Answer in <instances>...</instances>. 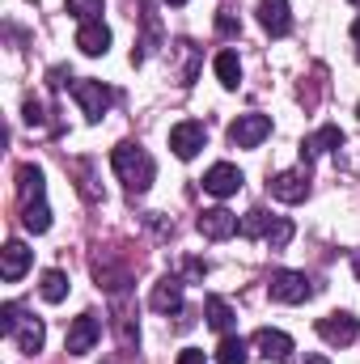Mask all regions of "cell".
Segmentation results:
<instances>
[{"label": "cell", "mask_w": 360, "mask_h": 364, "mask_svg": "<svg viewBox=\"0 0 360 364\" xmlns=\"http://www.w3.org/2000/svg\"><path fill=\"white\" fill-rule=\"evenodd\" d=\"M255 348H259L268 360H288L292 339H288L284 331H271V326H263V331H255Z\"/></svg>", "instance_id": "cell-17"}, {"label": "cell", "mask_w": 360, "mask_h": 364, "mask_svg": "<svg viewBox=\"0 0 360 364\" xmlns=\"http://www.w3.org/2000/svg\"><path fill=\"white\" fill-rule=\"evenodd\" d=\"M13 339H17V348L26 352V356H38L43 352V339H47V331H43V322L38 318H17V331H13Z\"/></svg>", "instance_id": "cell-14"}, {"label": "cell", "mask_w": 360, "mask_h": 364, "mask_svg": "<svg viewBox=\"0 0 360 364\" xmlns=\"http://www.w3.org/2000/svg\"><path fill=\"white\" fill-rule=\"evenodd\" d=\"M26 123L34 127V123H43V110H38V102L34 97H26Z\"/></svg>", "instance_id": "cell-31"}, {"label": "cell", "mask_w": 360, "mask_h": 364, "mask_svg": "<svg viewBox=\"0 0 360 364\" xmlns=\"http://www.w3.org/2000/svg\"><path fill=\"white\" fill-rule=\"evenodd\" d=\"M77 47H81L85 55H106V51H110V30H106L102 21H85V26L77 30Z\"/></svg>", "instance_id": "cell-16"}, {"label": "cell", "mask_w": 360, "mask_h": 364, "mask_svg": "<svg viewBox=\"0 0 360 364\" xmlns=\"http://www.w3.org/2000/svg\"><path fill=\"white\" fill-rule=\"evenodd\" d=\"M352 267H356V275H360V250H356V255H352Z\"/></svg>", "instance_id": "cell-35"}, {"label": "cell", "mask_w": 360, "mask_h": 364, "mask_svg": "<svg viewBox=\"0 0 360 364\" xmlns=\"http://www.w3.org/2000/svg\"><path fill=\"white\" fill-rule=\"evenodd\" d=\"M26 272H30V250H26L21 242H9V246L0 250V275H4L9 284H17Z\"/></svg>", "instance_id": "cell-15"}, {"label": "cell", "mask_w": 360, "mask_h": 364, "mask_svg": "<svg viewBox=\"0 0 360 364\" xmlns=\"http://www.w3.org/2000/svg\"><path fill=\"white\" fill-rule=\"evenodd\" d=\"M115 318H119V339H123V348H132V343H140V331L132 326V309L119 301L115 305Z\"/></svg>", "instance_id": "cell-28"}, {"label": "cell", "mask_w": 360, "mask_h": 364, "mask_svg": "<svg viewBox=\"0 0 360 364\" xmlns=\"http://www.w3.org/2000/svg\"><path fill=\"white\" fill-rule=\"evenodd\" d=\"M102 4L106 0H64V9L85 26V21H102Z\"/></svg>", "instance_id": "cell-27"}, {"label": "cell", "mask_w": 360, "mask_h": 364, "mask_svg": "<svg viewBox=\"0 0 360 364\" xmlns=\"http://www.w3.org/2000/svg\"><path fill=\"white\" fill-rule=\"evenodd\" d=\"M318 335H322L331 348H348V343H356L360 322L348 314V309H339V314H327V318H318Z\"/></svg>", "instance_id": "cell-6"}, {"label": "cell", "mask_w": 360, "mask_h": 364, "mask_svg": "<svg viewBox=\"0 0 360 364\" xmlns=\"http://www.w3.org/2000/svg\"><path fill=\"white\" fill-rule=\"evenodd\" d=\"M352 38H356V55H360V17L352 21Z\"/></svg>", "instance_id": "cell-33"}, {"label": "cell", "mask_w": 360, "mask_h": 364, "mask_svg": "<svg viewBox=\"0 0 360 364\" xmlns=\"http://www.w3.org/2000/svg\"><path fill=\"white\" fill-rule=\"evenodd\" d=\"M203 318H208V326L221 331V335H229L233 322H238V314H233V305H229L225 296H208V301H203Z\"/></svg>", "instance_id": "cell-19"}, {"label": "cell", "mask_w": 360, "mask_h": 364, "mask_svg": "<svg viewBox=\"0 0 360 364\" xmlns=\"http://www.w3.org/2000/svg\"><path fill=\"white\" fill-rule=\"evenodd\" d=\"M97 339H102V322H97L93 314H81V318H73V326H68L64 352H68V356H85V352H93Z\"/></svg>", "instance_id": "cell-7"}, {"label": "cell", "mask_w": 360, "mask_h": 364, "mask_svg": "<svg viewBox=\"0 0 360 364\" xmlns=\"http://www.w3.org/2000/svg\"><path fill=\"white\" fill-rule=\"evenodd\" d=\"M170 60H179V85H191L195 77H199V47L195 43H174L170 47Z\"/></svg>", "instance_id": "cell-18"}, {"label": "cell", "mask_w": 360, "mask_h": 364, "mask_svg": "<svg viewBox=\"0 0 360 364\" xmlns=\"http://www.w3.org/2000/svg\"><path fill=\"white\" fill-rule=\"evenodd\" d=\"M166 4H186V0H166Z\"/></svg>", "instance_id": "cell-36"}, {"label": "cell", "mask_w": 360, "mask_h": 364, "mask_svg": "<svg viewBox=\"0 0 360 364\" xmlns=\"http://www.w3.org/2000/svg\"><path fill=\"white\" fill-rule=\"evenodd\" d=\"M271 212H263V208H250L246 216H242V225H238V233L242 237H268V229H271Z\"/></svg>", "instance_id": "cell-25"}, {"label": "cell", "mask_w": 360, "mask_h": 364, "mask_svg": "<svg viewBox=\"0 0 360 364\" xmlns=\"http://www.w3.org/2000/svg\"><path fill=\"white\" fill-rule=\"evenodd\" d=\"M43 191H47V182H43V170L38 166H21L17 170V195H21V203H38Z\"/></svg>", "instance_id": "cell-20"}, {"label": "cell", "mask_w": 360, "mask_h": 364, "mask_svg": "<svg viewBox=\"0 0 360 364\" xmlns=\"http://www.w3.org/2000/svg\"><path fill=\"white\" fill-rule=\"evenodd\" d=\"M352 4H360V0H352Z\"/></svg>", "instance_id": "cell-37"}, {"label": "cell", "mask_w": 360, "mask_h": 364, "mask_svg": "<svg viewBox=\"0 0 360 364\" xmlns=\"http://www.w3.org/2000/svg\"><path fill=\"white\" fill-rule=\"evenodd\" d=\"M38 296H43L47 305H60V301L68 296V275L55 272V267H51V272H43V279H38Z\"/></svg>", "instance_id": "cell-21"}, {"label": "cell", "mask_w": 360, "mask_h": 364, "mask_svg": "<svg viewBox=\"0 0 360 364\" xmlns=\"http://www.w3.org/2000/svg\"><path fill=\"white\" fill-rule=\"evenodd\" d=\"M216 30H221L225 38H233V34H242V21H238L233 13H216Z\"/></svg>", "instance_id": "cell-30"}, {"label": "cell", "mask_w": 360, "mask_h": 364, "mask_svg": "<svg viewBox=\"0 0 360 364\" xmlns=\"http://www.w3.org/2000/svg\"><path fill=\"white\" fill-rule=\"evenodd\" d=\"M110 166H115L119 182H123L132 195H144V191L153 186V178H157V161L149 157V149H140V144H132V140H123V144L110 149Z\"/></svg>", "instance_id": "cell-1"}, {"label": "cell", "mask_w": 360, "mask_h": 364, "mask_svg": "<svg viewBox=\"0 0 360 364\" xmlns=\"http://www.w3.org/2000/svg\"><path fill=\"white\" fill-rule=\"evenodd\" d=\"M305 364H331L327 356H305Z\"/></svg>", "instance_id": "cell-34"}, {"label": "cell", "mask_w": 360, "mask_h": 364, "mask_svg": "<svg viewBox=\"0 0 360 364\" xmlns=\"http://www.w3.org/2000/svg\"><path fill=\"white\" fill-rule=\"evenodd\" d=\"M259 21L271 38H284L288 26H292V13H288V0H259Z\"/></svg>", "instance_id": "cell-12"}, {"label": "cell", "mask_w": 360, "mask_h": 364, "mask_svg": "<svg viewBox=\"0 0 360 364\" xmlns=\"http://www.w3.org/2000/svg\"><path fill=\"white\" fill-rule=\"evenodd\" d=\"M238 225H242V220H238L229 208H208V212H199V220H195V229H199L208 242H225V237H233Z\"/></svg>", "instance_id": "cell-9"}, {"label": "cell", "mask_w": 360, "mask_h": 364, "mask_svg": "<svg viewBox=\"0 0 360 364\" xmlns=\"http://www.w3.org/2000/svg\"><path fill=\"white\" fill-rule=\"evenodd\" d=\"M73 97L81 102V110H85L90 123H102V114H106L110 102H115V93L106 90L102 81H73Z\"/></svg>", "instance_id": "cell-5"}, {"label": "cell", "mask_w": 360, "mask_h": 364, "mask_svg": "<svg viewBox=\"0 0 360 364\" xmlns=\"http://www.w3.org/2000/svg\"><path fill=\"white\" fill-rule=\"evenodd\" d=\"M250 360V343L242 335H225L216 348V364H246Z\"/></svg>", "instance_id": "cell-22"}, {"label": "cell", "mask_w": 360, "mask_h": 364, "mask_svg": "<svg viewBox=\"0 0 360 364\" xmlns=\"http://www.w3.org/2000/svg\"><path fill=\"white\" fill-rule=\"evenodd\" d=\"M149 305H153L157 314H179V309H182V279H179V275H166V279H157V284H153V296H149Z\"/></svg>", "instance_id": "cell-11"}, {"label": "cell", "mask_w": 360, "mask_h": 364, "mask_svg": "<svg viewBox=\"0 0 360 364\" xmlns=\"http://www.w3.org/2000/svg\"><path fill=\"white\" fill-rule=\"evenodd\" d=\"M17 318H21V305H13V301H9V305L0 309V331H4L9 339H13V331H17Z\"/></svg>", "instance_id": "cell-29"}, {"label": "cell", "mask_w": 360, "mask_h": 364, "mask_svg": "<svg viewBox=\"0 0 360 364\" xmlns=\"http://www.w3.org/2000/svg\"><path fill=\"white\" fill-rule=\"evenodd\" d=\"M292 233H297V229H292V220H288V216H275V220H271V229H268V246H271V250H288Z\"/></svg>", "instance_id": "cell-26"}, {"label": "cell", "mask_w": 360, "mask_h": 364, "mask_svg": "<svg viewBox=\"0 0 360 364\" xmlns=\"http://www.w3.org/2000/svg\"><path fill=\"white\" fill-rule=\"evenodd\" d=\"M179 364H208V356H203L199 348H186V352L179 356Z\"/></svg>", "instance_id": "cell-32"}, {"label": "cell", "mask_w": 360, "mask_h": 364, "mask_svg": "<svg viewBox=\"0 0 360 364\" xmlns=\"http://www.w3.org/2000/svg\"><path fill=\"white\" fill-rule=\"evenodd\" d=\"M318 288L305 279V272H275L268 279V296L271 301H280V305H301V301H309Z\"/></svg>", "instance_id": "cell-2"}, {"label": "cell", "mask_w": 360, "mask_h": 364, "mask_svg": "<svg viewBox=\"0 0 360 364\" xmlns=\"http://www.w3.org/2000/svg\"><path fill=\"white\" fill-rule=\"evenodd\" d=\"M356 114H360V106H356Z\"/></svg>", "instance_id": "cell-38"}, {"label": "cell", "mask_w": 360, "mask_h": 364, "mask_svg": "<svg viewBox=\"0 0 360 364\" xmlns=\"http://www.w3.org/2000/svg\"><path fill=\"white\" fill-rule=\"evenodd\" d=\"M203 144H208V127L199 119H182V123L170 127V149H174V157H182V161L199 157Z\"/></svg>", "instance_id": "cell-4"}, {"label": "cell", "mask_w": 360, "mask_h": 364, "mask_svg": "<svg viewBox=\"0 0 360 364\" xmlns=\"http://www.w3.org/2000/svg\"><path fill=\"white\" fill-rule=\"evenodd\" d=\"M212 68H216V81H221L225 90H238V81H242V60H238L233 51H221Z\"/></svg>", "instance_id": "cell-23"}, {"label": "cell", "mask_w": 360, "mask_h": 364, "mask_svg": "<svg viewBox=\"0 0 360 364\" xmlns=\"http://www.w3.org/2000/svg\"><path fill=\"white\" fill-rule=\"evenodd\" d=\"M271 136V119L268 114H238L229 123V144L233 149H259Z\"/></svg>", "instance_id": "cell-3"}, {"label": "cell", "mask_w": 360, "mask_h": 364, "mask_svg": "<svg viewBox=\"0 0 360 364\" xmlns=\"http://www.w3.org/2000/svg\"><path fill=\"white\" fill-rule=\"evenodd\" d=\"M339 144H344V132H339V127H318L314 136L301 140V166H309L318 153H331V149H339Z\"/></svg>", "instance_id": "cell-13"}, {"label": "cell", "mask_w": 360, "mask_h": 364, "mask_svg": "<svg viewBox=\"0 0 360 364\" xmlns=\"http://www.w3.org/2000/svg\"><path fill=\"white\" fill-rule=\"evenodd\" d=\"M21 225L30 229V233H47L51 229V208L38 199V203H21Z\"/></svg>", "instance_id": "cell-24"}, {"label": "cell", "mask_w": 360, "mask_h": 364, "mask_svg": "<svg viewBox=\"0 0 360 364\" xmlns=\"http://www.w3.org/2000/svg\"><path fill=\"white\" fill-rule=\"evenodd\" d=\"M268 186L280 203H301V199L309 195V166H301V170H280Z\"/></svg>", "instance_id": "cell-8"}, {"label": "cell", "mask_w": 360, "mask_h": 364, "mask_svg": "<svg viewBox=\"0 0 360 364\" xmlns=\"http://www.w3.org/2000/svg\"><path fill=\"white\" fill-rule=\"evenodd\" d=\"M242 170L238 166H229V161H216L208 174H203V191L208 195H216V199H229V195H238L242 191Z\"/></svg>", "instance_id": "cell-10"}]
</instances>
